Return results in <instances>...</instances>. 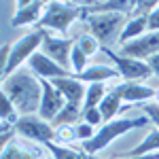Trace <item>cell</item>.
Segmentation results:
<instances>
[{"label": "cell", "mask_w": 159, "mask_h": 159, "mask_svg": "<svg viewBox=\"0 0 159 159\" xmlns=\"http://www.w3.org/2000/svg\"><path fill=\"white\" fill-rule=\"evenodd\" d=\"M2 93L15 104L21 117L34 115L36 110H40L43 85H40V79L32 76L28 70H17L11 76H7L2 81Z\"/></svg>", "instance_id": "1"}, {"label": "cell", "mask_w": 159, "mask_h": 159, "mask_svg": "<svg viewBox=\"0 0 159 159\" xmlns=\"http://www.w3.org/2000/svg\"><path fill=\"white\" fill-rule=\"evenodd\" d=\"M147 123H148V117H121V119H112V121L104 123L98 132H96V136H93L89 142H85L81 148H83L85 153H89V155H96L98 151L108 147L115 138L132 132L134 127H142V125H147Z\"/></svg>", "instance_id": "2"}, {"label": "cell", "mask_w": 159, "mask_h": 159, "mask_svg": "<svg viewBox=\"0 0 159 159\" xmlns=\"http://www.w3.org/2000/svg\"><path fill=\"white\" fill-rule=\"evenodd\" d=\"M76 19H85L81 2H47L45 13L36 24V28L38 30H57L61 34H66L70 24Z\"/></svg>", "instance_id": "3"}, {"label": "cell", "mask_w": 159, "mask_h": 159, "mask_svg": "<svg viewBox=\"0 0 159 159\" xmlns=\"http://www.w3.org/2000/svg\"><path fill=\"white\" fill-rule=\"evenodd\" d=\"M45 34H47V30H38V28H34L30 34H25V36H21L19 40L13 43L11 57H9V66H7L4 72L0 74L2 81H4L7 76H11L13 72H17L19 66H21L25 60L30 61V57L36 53V49H40V45H43V40H45Z\"/></svg>", "instance_id": "4"}, {"label": "cell", "mask_w": 159, "mask_h": 159, "mask_svg": "<svg viewBox=\"0 0 159 159\" xmlns=\"http://www.w3.org/2000/svg\"><path fill=\"white\" fill-rule=\"evenodd\" d=\"M129 15L125 13H100V15H87V28H89V34L96 36L104 45L108 43L110 38H115V34L119 32L121 34L123 28H125V19Z\"/></svg>", "instance_id": "5"}, {"label": "cell", "mask_w": 159, "mask_h": 159, "mask_svg": "<svg viewBox=\"0 0 159 159\" xmlns=\"http://www.w3.org/2000/svg\"><path fill=\"white\" fill-rule=\"evenodd\" d=\"M106 55H108V60L115 64V68L119 70V74H121L125 81H144V79H148L151 74H153V70H151V66H148L147 61L142 60H134V57H125V55H121V53H115V51L110 49V47H106V45H102V49Z\"/></svg>", "instance_id": "6"}, {"label": "cell", "mask_w": 159, "mask_h": 159, "mask_svg": "<svg viewBox=\"0 0 159 159\" xmlns=\"http://www.w3.org/2000/svg\"><path fill=\"white\" fill-rule=\"evenodd\" d=\"M15 129L19 136H24L28 140H34V142H40V144L55 142V127L51 123L43 121L38 115L19 117V121L15 123Z\"/></svg>", "instance_id": "7"}, {"label": "cell", "mask_w": 159, "mask_h": 159, "mask_svg": "<svg viewBox=\"0 0 159 159\" xmlns=\"http://www.w3.org/2000/svg\"><path fill=\"white\" fill-rule=\"evenodd\" d=\"M74 45H76V40H72V38H55L47 32L43 45H40V53H45L47 57H51L55 64H60L61 68L70 70V55H72Z\"/></svg>", "instance_id": "8"}, {"label": "cell", "mask_w": 159, "mask_h": 159, "mask_svg": "<svg viewBox=\"0 0 159 159\" xmlns=\"http://www.w3.org/2000/svg\"><path fill=\"white\" fill-rule=\"evenodd\" d=\"M40 85H43V102H40L38 117H40L43 121L51 123L61 112V110H64V106H66L68 102H66V98L61 96L60 89H57V87H53L51 81L40 79Z\"/></svg>", "instance_id": "9"}, {"label": "cell", "mask_w": 159, "mask_h": 159, "mask_svg": "<svg viewBox=\"0 0 159 159\" xmlns=\"http://www.w3.org/2000/svg\"><path fill=\"white\" fill-rule=\"evenodd\" d=\"M119 53L125 57H134V60H142L147 61L148 57L159 53V32H147L144 36L136 38L127 45L119 47Z\"/></svg>", "instance_id": "10"}, {"label": "cell", "mask_w": 159, "mask_h": 159, "mask_svg": "<svg viewBox=\"0 0 159 159\" xmlns=\"http://www.w3.org/2000/svg\"><path fill=\"white\" fill-rule=\"evenodd\" d=\"M30 68H32L40 79H47V81L74 76V72L66 70V68H61L60 64H55L51 57H47V55H45V53H40V51H36V53L30 57Z\"/></svg>", "instance_id": "11"}, {"label": "cell", "mask_w": 159, "mask_h": 159, "mask_svg": "<svg viewBox=\"0 0 159 159\" xmlns=\"http://www.w3.org/2000/svg\"><path fill=\"white\" fill-rule=\"evenodd\" d=\"M112 93H117L121 102H129V104H144L148 98H155V89L138 81H125L115 87Z\"/></svg>", "instance_id": "12"}, {"label": "cell", "mask_w": 159, "mask_h": 159, "mask_svg": "<svg viewBox=\"0 0 159 159\" xmlns=\"http://www.w3.org/2000/svg\"><path fill=\"white\" fill-rule=\"evenodd\" d=\"M51 83H53V87H57L61 91V96L66 98L68 104L83 106L85 96H87V87H85L83 81H79L76 76H66V79H53Z\"/></svg>", "instance_id": "13"}, {"label": "cell", "mask_w": 159, "mask_h": 159, "mask_svg": "<svg viewBox=\"0 0 159 159\" xmlns=\"http://www.w3.org/2000/svg\"><path fill=\"white\" fill-rule=\"evenodd\" d=\"M45 7L47 2L43 0H32V2H19L17 4V11L11 19V25L17 28V25H30V24H38L43 13H45Z\"/></svg>", "instance_id": "14"}, {"label": "cell", "mask_w": 159, "mask_h": 159, "mask_svg": "<svg viewBox=\"0 0 159 159\" xmlns=\"http://www.w3.org/2000/svg\"><path fill=\"white\" fill-rule=\"evenodd\" d=\"M83 13L87 15H100V13H125L129 15L134 9V2L132 0H106V2H81Z\"/></svg>", "instance_id": "15"}, {"label": "cell", "mask_w": 159, "mask_h": 159, "mask_svg": "<svg viewBox=\"0 0 159 159\" xmlns=\"http://www.w3.org/2000/svg\"><path fill=\"white\" fill-rule=\"evenodd\" d=\"M117 76H121L117 68H112L108 64H93V66H89L85 72L76 74V79L79 81H89V83H102V81H112V79H117Z\"/></svg>", "instance_id": "16"}, {"label": "cell", "mask_w": 159, "mask_h": 159, "mask_svg": "<svg viewBox=\"0 0 159 159\" xmlns=\"http://www.w3.org/2000/svg\"><path fill=\"white\" fill-rule=\"evenodd\" d=\"M147 30H148V17H132V19H127L123 32L119 34V45H127V43H132L136 38L144 36Z\"/></svg>", "instance_id": "17"}, {"label": "cell", "mask_w": 159, "mask_h": 159, "mask_svg": "<svg viewBox=\"0 0 159 159\" xmlns=\"http://www.w3.org/2000/svg\"><path fill=\"white\" fill-rule=\"evenodd\" d=\"M151 153H159V129L148 132L147 138L136 148H129V151H125L117 157H144V155H151Z\"/></svg>", "instance_id": "18"}, {"label": "cell", "mask_w": 159, "mask_h": 159, "mask_svg": "<svg viewBox=\"0 0 159 159\" xmlns=\"http://www.w3.org/2000/svg\"><path fill=\"white\" fill-rule=\"evenodd\" d=\"M45 147L51 151L53 159H98L96 155H89L83 148H72V147H61L57 142H49Z\"/></svg>", "instance_id": "19"}, {"label": "cell", "mask_w": 159, "mask_h": 159, "mask_svg": "<svg viewBox=\"0 0 159 159\" xmlns=\"http://www.w3.org/2000/svg\"><path fill=\"white\" fill-rule=\"evenodd\" d=\"M81 115H83V106H79V104H66L64 110L51 121V125L55 129L57 127H64V125H76V121L81 119Z\"/></svg>", "instance_id": "20"}, {"label": "cell", "mask_w": 159, "mask_h": 159, "mask_svg": "<svg viewBox=\"0 0 159 159\" xmlns=\"http://www.w3.org/2000/svg\"><path fill=\"white\" fill-rule=\"evenodd\" d=\"M100 112H102V117H104V123H108L115 119V115H119V110H123L121 106V98L117 96V93H106V98L102 100V104L98 106Z\"/></svg>", "instance_id": "21"}, {"label": "cell", "mask_w": 159, "mask_h": 159, "mask_svg": "<svg viewBox=\"0 0 159 159\" xmlns=\"http://www.w3.org/2000/svg\"><path fill=\"white\" fill-rule=\"evenodd\" d=\"M38 157H40V148L28 151V148H24L21 144H17V142L13 140L11 144L2 151V157L0 159H38Z\"/></svg>", "instance_id": "22"}, {"label": "cell", "mask_w": 159, "mask_h": 159, "mask_svg": "<svg viewBox=\"0 0 159 159\" xmlns=\"http://www.w3.org/2000/svg\"><path fill=\"white\" fill-rule=\"evenodd\" d=\"M0 121L7 123V125H15V123L19 121V112L15 108V104L2 91H0Z\"/></svg>", "instance_id": "23"}, {"label": "cell", "mask_w": 159, "mask_h": 159, "mask_svg": "<svg viewBox=\"0 0 159 159\" xmlns=\"http://www.w3.org/2000/svg\"><path fill=\"white\" fill-rule=\"evenodd\" d=\"M104 98H106L104 85L102 83H91V85L87 87V96H85V102H83V108H98Z\"/></svg>", "instance_id": "24"}, {"label": "cell", "mask_w": 159, "mask_h": 159, "mask_svg": "<svg viewBox=\"0 0 159 159\" xmlns=\"http://www.w3.org/2000/svg\"><path fill=\"white\" fill-rule=\"evenodd\" d=\"M76 47L85 53L87 57H91L93 53H98L100 49H102V45H100V40L96 36H91L89 32H85V34H81V36L76 38Z\"/></svg>", "instance_id": "25"}, {"label": "cell", "mask_w": 159, "mask_h": 159, "mask_svg": "<svg viewBox=\"0 0 159 159\" xmlns=\"http://www.w3.org/2000/svg\"><path fill=\"white\" fill-rule=\"evenodd\" d=\"M87 60H89V57H87L85 53H83V51L79 49L76 45H74L72 55H70V70L74 72V76H76V74H81V72H85V70H87Z\"/></svg>", "instance_id": "26"}, {"label": "cell", "mask_w": 159, "mask_h": 159, "mask_svg": "<svg viewBox=\"0 0 159 159\" xmlns=\"http://www.w3.org/2000/svg\"><path fill=\"white\" fill-rule=\"evenodd\" d=\"M159 2H153V0H140V2H134V9L129 13V19L132 17H148L151 13L157 9Z\"/></svg>", "instance_id": "27"}, {"label": "cell", "mask_w": 159, "mask_h": 159, "mask_svg": "<svg viewBox=\"0 0 159 159\" xmlns=\"http://www.w3.org/2000/svg\"><path fill=\"white\" fill-rule=\"evenodd\" d=\"M79 140L76 138V125H64V127H57L55 129V142L57 144H68V142H74Z\"/></svg>", "instance_id": "28"}, {"label": "cell", "mask_w": 159, "mask_h": 159, "mask_svg": "<svg viewBox=\"0 0 159 159\" xmlns=\"http://www.w3.org/2000/svg\"><path fill=\"white\" fill-rule=\"evenodd\" d=\"M81 119L83 123H89V125H100V123L104 121V117H102V112L100 108H83V115H81Z\"/></svg>", "instance_id": "29"}, {"label": "cell", "mask_w": 159, "mask_h": 159, "mask_svg": "<svg viewBox=\"0 0 159 159\" xmlns=\"http://www.w3.org/2000/svg\"><path fill=\"white\" fill-rule=\"evenodd\" d=\"M140 108L142 112H147L148 121H153L159 129V102H144V104H140Z\"/></svg>", "instance_id": "30"}, {"label": "cell", "mask_w": 159, "mask_h": 159, "mask_svg": "<svg viewBox=\"0 0 159 159\" xmlns=\"http://www.w3.org/2000/svg\"><path fill=\"white\" fill-rule=\"evenodd\" d=\"M93 136H96L93 125H89V123H76V138H79L83 144H85V142H89Z\"/></svg>", "instance_id": "31"}, {"label": "cell", "mask_w": 159, "mask_h": 159, "mask_svg": "<svg viewBox=\"0 0 159 159\" xmlns=\"http://www.w3.org/2000/svg\"><path fill=\"white\" fill-rule=\"evenodd\" d=\"M11 47H13V45H2V49H0V74L4 72V70H7V66H9Z\"/></svg>", "instance_id": "32"}, {"label": "cell", "mask_w": 159, "mask_h": 159, "mask_svg": "<svg viewBox=\"0 0 159 159\" xmlns=\"http://www.w3.org/2000/svg\"><path fill=\"white\" fill-rule=\"evenodd\" d=\"M15 136H17V129H15V127L7 129V132H2V136H0V148L4 151V148L9 147L13 140H15Z\"/></svg>", "instance_id": "33"}, {"label": "cell", "mask_w": 159, "mask_h": 159, "mask_svg": "<svg viewBox=\"0 0 159 159\" xmlns=\"http://www.w3.org/2000/svg\"><path fill=\"white\" fill-rule=\"evenodd\" d=\"M148 32H159V4L157 9L148 15Z\"/></svg>", "instance_id": "34"}, {"label": "cell", "mask_w": 159, "mask_h": 159, "mask_svg": "<svg viewBox=\"0 0 159 159\" xmlns=\"http://www.w3.org/2000/svg\"><path fill=\"white\" fill-rule=\"evenodd\" d=\"M147 64L151 66L153 74H157V76H159V53H157V55H153V57H148V60H147Z\"/></svg>", "instance_id": "35"}, {"label": "cell", "mask_w": 159, "mask_h": 159, "mask_svg": "<svg viewBox=\"0 0 159 159\" xmlns=\"http://www.w3.org/2000/svg\"><path fill=\"white\" fill-rule=\"evenodd\" d=\"M115 159H159V153H151L144 157H115Z\"/></svg>", "instance_id": "36"}, {"label": "cell", "mask_w": 159, "mask_h": 159, "mask_svg": "<svg viewBox=\"0 0 159 159\" xmlns=\"http://www.w3.org/2000/svg\"><path fill=\"white\" fill-rule=\"evenodd\" d=\"M45 159H53V157H45Z\"/></svg>", "instance_id": "37"}, {"label": "cell", "mask_w": 159, "mask_h": 159, "mask_svg": "<svg viewBox=\"0 0 159 159\" xmlns=\"http://www.w3.org/2000/svg\"><path fill=\"white\" fill-rule=\"evenodd\" d=\"M157 98H159V91H157Z\"/></svg>", "instance_id": "38"}]
</instances>
